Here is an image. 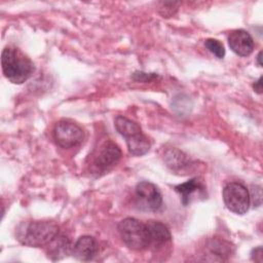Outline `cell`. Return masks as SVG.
<instances>
[{
    "label": "cell",
    "mask_w": 263,
    "mask_h": 263,
    "mask_svg": "<svg viewBox=\"0 0 263 263\" xmlns=\"http://www.w3.org/2000/svg\"><path fill=\"white\" fill-rule=\"evenodd\" d=\"M114 124L116 130L125 139L127 150L132 155L141 156L149 151L150 142L137 122L119 115L115 118Z\"/></svg>",
    "instance_id": "3957f363"
},
{
    "label": "cell",
    "mask_w": 263,
    "mask_h": 263,
    "mask_svg": "<svg viewBox=\"0 0 263 263\" xmlns=\"http://www.w3.org/2000/svg\"><path fill=\"white\" fill-rule=\"evenodd\" d=\"M82 128L69 119L60 120L53 128V139L58 146L69 149L78 146L83 140Z\"/></svg>",
    "instance_id": "8992f818"
},
{
    "label": "cell",
    "mask_w": 263,
    "mask_h": 263,
    "mask_svg": "<svg viewBox=\"0 0 263 263\" xmlns=\"http://www.w3.org/2000/svg\"><path fill=\"white\" fill-rule=\"evenodd\" d=\"M58 233L59 227L48 221H24L15 228L17 240L34 248L45 247Z\"/></svg>",
    "instance_id": "6da1fadb"
},
{
    "label": "cell",
    "mask_w": 263,
    "mask_h": 263,
    "mask_svg": "<svg viewBox=\"0 0 263 263\" xmlns=\"http://www.w3.org/2000/svg\"><path fill=\"white\" fill-rule=\"evenodd\" d=\"M204 45L217 58H219V59L224 58V55H225V48H224V45L219 40L212 39V38L206 39L205 42H204Z\"/></svg>",
    "instance_id": "9a60e30c"
},
{
    "label": "cell",
    "mask_w": 263,
    "mask_h": 263,
    "mask_svg": "<svg viewBox=\"0 0 263 263\" xmlns=\"http://www.w3.org/2000/svg\"><path fill=\"white\" fill-rule=\"evenodd\" d=\"M223 200L226 208L237 215H243L250 208V192L238 182L228 183L223 189Z\"/></svg>",
    "instance_id": "5b68a950"
},
{
    "label": "cell",
    "mask_w": 263,
    "mask_h": 263,
    "mask_svg": "<svg viewBox=\"0 0 263 263\" xmlns=\"http://www.w3.org/2000/svg\"><path fill=\"white\" fill-rule=\"evenodd\" d=\"M228 44L231 50L240 57H248L254 49V40L245 30L232 31L228 36Z\"/></svg>",
    "instance_id": "9c48e42d"
},
{
    "label": "cell",
    "mask_w": 263,
    "mask_h": 263,
    "mask_svg": "<svg viewBox=\"0 0 263 263\" xmlns=\"http://www.w3.org/2000/svg\"><path fill=\"white\" fill-rule=\"evenodd\" d=\"M117 228L123 242L129 249L141 251L149 248V234L146 223L135 218H125L119 222Z\"/></svg>",
    "instance_id": "277c9868"
},
{
    "label": "cell",
    "mask_w": 263,
    "mask_h": 263,
    "mask_svg": "<svg viewBox=\"0 0 263 263\" xmlns=\"http://www.w3.org/2000/svg\"><path fill=\"white\" fill-rule=\"evenodd\" d=\"M99 252V245L90 235L80 236L72 248V255L80 261H89L93 259Z\"/></svg>",
    "instance_id": "8fae6325"
},
{
    "label": "cell",
    "mask_w": 263,
    "mask_h": 263,
    "mask_svg": "<svg viewBox=\"0 0 263 263\" xmlns=\"http://www.w3.org/2000/svg\"><path fill=\"white\" fill-rule=\"evenodd\" d=\"M146 225L149 234V248L152 250H160L171 241V232L163 223L150 220L147 221Z\"/></svg>",
    "instance_id": "30bf717a"
},
{
    "label": "cell",
    "mask_w": 263,
    "mask_h": 263,
    "mask_svg": "<svg viewBox=\"0 0 263 263\" xmlns=\"http://www.w3.org/2000/svg\"><path fill=\"white\" fill-rule=\"evenodd\" d=\"M250 202L253 203L254 206H259L262 202V192L261 187L258 185H253L251 187V194H250Z\"/></svg>",
    "instance_id": "2e32d148"
},
{
    "label": "cell",
    "mask_w": 263,
    "mask_h": 263,
    "mask_svg": "<svg viewBox=\"0 0 263 263\" xmlns=\"http://www.w3.org/2000/svg\"><path fill=\"white\" fill-rule=\"evenodd\" d=\"M262 77H260L257 81H255L253 83V88L258 92V93H261L262 92Z\"/></svg>",
    "instance_id": "d6986e66"
},
{
    "label": "cell",
    "mask_w": 263,
    "mask_h": 263,
    "mask_svg": "<svg viewBox=\"0 0 263 263\" xmlns=\"http://www.w3.org/2000/svg\"><path fill=\"white\" fill-rule=\"evenodd\" d=\"M261 55H262V51H260L257 55V62H258V65L261 67L262 66V63H261Z\"/></svg>",
    "instance_id": "ffe728a7"
},
{
    "label": "cell",
    "mask_w": 263,
    "mask_h": 263,
    "mask_svg": "<svg viewBox=\"0 0 263 263\" xmlns=\"http://www.w3.org/2000/svg\"><path fill=\"white\" fill-rule=\"evenodd\" d=\"M136 204L145 212H156L162 204V196L158 188L148 182L142 181L136 185Z\"/></svg>",
    "instance_id": "52a82bcc"
},
{
    "label": "cell",
    "mask_w": 263,
    "mask_h": 263,
    "mask_svg": "<svg viewBox=\"0 0 263 263\" xmlns=\"http://www.w3.org/2000/svg\"><path fill=\"white\" fill-rule=\"evenodd\" d=\"M45 247L47 256L51 260H60L64 257H67L70 253H72L73 248L69 238L66 235L60 233H58Z\"/></svg>",
    "instance_id": "4fadbf2b"
},
{
    "label": "cell",
    "mask_w": 263,
    "mask_h": 263,
    "mask_svg": "<svg viewBox=\"0 0 263 263\" xmlns=\"http://www.w3.org/2000/svg\"><path fill=\"white\" fill-rule=\"evenodd\" d=\"M2 71L4 76L14 84H22L34 72L32 61L18 48L6 46L1 54Z\"/></svg>",
    "instance_id": "7a4b0ae2"
},
{
    "label": "cell",
    "mask_w": 263,
    "mask_h": 263,
    "mask_svg": "<svg viewBox=\"0 0 263 263\" xmlns=\"http://www.w3.org/2000/svg\"><path fill=\"white\" fill-rule=\"evenodd\" d=\"M175 190L180 194L182 203L184 205H186L190 202L192 196L196 192H200L203 190V186L197 178H193L185 183L175 186Z\"/></svg>",
    "instance_id": "5bb4252c"
},
{
    "label": "cell",
    "mask_w": 263,
    "mask_h": 263,
    "mask_svg": "<svg viewBox=\"0 0 263 263\" xmlns=\"http://www.w3.org/2000/svg\"><path fill=\"white\" fill-rule=\"evenodd\" d=\"M155 77H157V75L155 73H144V72H135L133 75V78L137 81H143V82H147V81H151L153 80Z\"/></svg>",
    "instance_id": "e0dca14e"
},
{
    "label": "cell",
    "mask_w": 263,
    "mask_h": 263,
    "mask_svg": "<svg viewBox=\"0 0 263 263\" xmlns=\"http://www.w3.org/2000/svg\"><path fill=\"white\" fill-rule=\"evenodd\" d=\"M251 258L253 261H256V262H262V247H258L256 249H254L251 253Z\"/></svg>",
    "instance_id": "ac0fdd59"
},
{
    "label": "cell",
    "mask_w": 263,
    "mask_h": 263,
    "mask_svg": "<svg viewBox=\"0 0 263 263\" xmlns=\"http://www.w3.org/2000/svg\"><path fill=\"white\" fill-rule=\"evenodd\" d=\"M121 158L120 148L112 141H107L99 148L93 157L92 168L96 173H105L114 166Z\"/></svg>",
    "instance_id": "ba28073f"
},
{
    "label": "cell",
    "mask_w": 263,
    "mask_h": 263,
    "mask_svg": "<svg viewBox=\"0 0 263 263\" xmlns=\"http://www.w3.org/2000/svg\"><path fill=\"white\" fill-rule=\"evenodd\" d=\"M164 161L166 165L175 173L182 174L191 170L193 162L188 158V156L182 151L172 148L165 151Z\"/></svg>",
    "instance_id": "7c38bea8"
}]
</instances>
